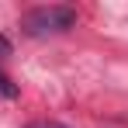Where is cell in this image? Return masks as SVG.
I'll list each match as a JSON object with an SVG mask.
<instances>
[{
  "instance_id": "cell-1",
  "label": "cell",
  "mask_w": 128,
  "mask_h": 128,
  "mask_svg": "<svg viewBox=\"0 0 128 128\" xmlns=\"http://www.w3.org/2000/svg\"><path fill=\"white\" fill-rule=\"evenodd\" d=\"M69 28H76V7L66 4H48V7H31L21 14V31L31 38H45V35H62Z\"/></svg>"
},
{
  "instance_id": "cell-2",
  "label": "cell",
  "mask_w": 128,
  "mask_h": 128,
  "mask_svg": "<svg viewBox=\"0 0 128 128\" xmlns=\"http://www.w3.org/2000/svg\"><path fill=\"white\" fill-rule=\"evenodd\" d=\"M14 94H18V86H14L4 73H0V97H14Z\"/></svg>"
},
{
  "instance_id": "cell-3",
  "label": "cell",
  "mask_w": 128,
  "mask_h": 128,
  "mask_svg": "<svg viewBox=\"0 0 128 128\" xmlns=\"http://www.w3.org/2000/svg\"><path fill=\"white\" fill-rule=\"evenodd\" d=\"M28 128H69V125H62V121H35V125H28Z\"/></svg>"
},
{
  "instance_id": "cell-4",
  "label": "cell",
  "mask_w": 128,
  "mask_h": 128,
  "mask_svg": "<svg viewBox=\"0 0 128 128\" xmlns=\"http://www.w3.org/2000/svg\"><path fill=\"white\" fill-rule=\"evenodd\" d=\"M4 56H10V42H7V38L0 35V59H4Z\"/></svg>"
}]
</instances>
